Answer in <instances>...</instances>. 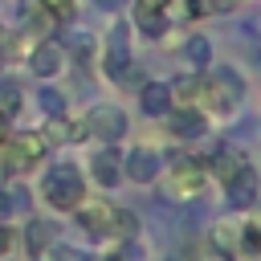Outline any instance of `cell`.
I'll use <instances>...</instances> for the list:
<instances>
[{
    "label": "cell",
    "mask_w": 261,
    "mask_h": 261,
    "mask_svg": "<svg viewBox=\"0 0 261 261\" xmlns=\"http://www.w3.org/2000/svg\"><path fill=\"white\" fill-rule=\"evenodd\" d=\"M86 130H90L94 139H102V143H118V139L126 135V114H122L118 106H94V110L86 114Z\"/></svg>",
    "instance_id": "4"
},
{
    "label": "cell",
    "mask_w": 261,
    "mask_h": 261,
    "mask_svg": "<svg viewBox=\"0 0 261 261\" xmlns=\"http://www.w3.org/2000/svg\"><path fill=\"white\" fill-rule=\"evenodd\" d=\"M241 241H245L249 253H261V224H245L241 228Z\"/></svg>",
    "instance_id": "22"
},
{
    "label": "cell",
    "mask_w": 261,
    "mask_h": 261,
    "mask_svg": "<svg viewBox=\"0 0 261 261\" xmlns=\"http://www.w3.org/2000/svg\"><path fill=\"white\" fill-rule=\"evenodd\" d=\"M49 151V139L45 135H8V143L0 147V159H4V167L8 171H24L29 163H37L41 155Z\"/></svg>",
    "instance_id": "3"
},
{
    "label": "cell",
    "mask_w": 261,
    "mask_h": 261,
    "mask_svg": "<svg viewBox=\"0 0 261 261\" xmlns=\"http://www.w3.org/2000/svg\"><path fill=\"white\" fill-rule=\"evenodd\" d=\"M208 167H212V175H216L220 184H228V179H232V175H241L249 163H245V155H241L237 147H220V151L208 159Z\"/></svg>",
    "instance_id": "10"
},
{
    "label": "cell",
    "mask_w": 261,
    "mask_h": 261,
    "mask_svg": "<svg viewBox=\"0 0 261 261\" xmlns=\"http://www.w3.org/2000/svg\"><path fill=\"white\" fill-rule=\"evenodd\" d=\"M204 184V159H192V155H175L167 163V175H163V188L167 196L175 200H192Z\"/></svg>",
    "instance_id": "2"
},
{
    "label": "cell",
    "mask_w": 261,
    "mask_h": 261,
    "mask_svg": "<svg viewBox=\"0 0 261 261\" xmlns=\"http://www.w3.org/2000/svg\"><path fill=\"white\" fill-rule=\"evenodd\" d=\"M94 179H98L102 188H114V184L122 179V155H118L114 147H106V151L94 155Z\"/></svg>",
    "instance_id": "11"
},
{
    "label": "cell",
    "mask_w": 261,
    "mask_h": 261,
    "mask_svg": "<svg viewBox=\"0 0 261 261\" xmlns=\"http://www.w3.org/2000/svg\"><path fill=\"white\" fill-rule=\"evenodd\" d=\"M61 65H65V49H61V41H41V45H33V53H29V69H33L37 77H53Z\"/></svg>",
    "instance_id": "6"
},
{
    "label": "cell",
    "mask_w": 261,
    "mask_h": 261,
    "mask_svg": "<svg viewBox=\"0 0 261 261\" xmlns=\"http://www.w3.org/2000/svg\"><path fill=\"white\" fill-rule=\"evenodd\" d=\"M106 261H126V253H114V257H106Z\"/></svg>",
    "instance_id": "26"
},
{
    "label": "cell",
    "mask_w": 261,
    "mask_h": 261,
    "mask_svg": "<svg viewBox=\"0 0 261 261\" xmlns=\"http://www.w3.org/2000/svg\"><path fill=\"white\" fill-rule=\"evenodd\" d=\"M73 212H77V220H82L86 232H94V237L110 232V212H114L110 204H77Z\"/></svg>",
    "instance_id": "12"
},
{
    "label": "cell",
    "mask_w": 261,
    "mask_h": 261,
    "mask_svg": "<svg viewBox=\"0 0 261 261\" xmlns=\"http://www.w3.org/2000/svg\"><path fill=\"white\" fill-rule=\"evenodd\" d=\"M37 4L53 16H73V8H77V0H37Z\"/></svg>",
    "instance_id": "21"
},
{
    "label": "cell",
    "mask_w": 261,
    "mask_h": 261,
    "mask_svg": "<svg viewBox=\"0 0 261 261\" xmlns=\"http://www.w3.org/2000/svg\"><path fill=\"white\" fill-rule=\"evenodd\" d=\"M122 175H130L135 184H155L159 175V155L151 147H130V155H122Z\"/></svg>",
    "instance_id": "5"
},
{
    "label": "cell",
    "mask_w": 261,
    "mask_h": 261,
    "mask_svg": "<svg viewBox=\"0 0 261 261\" xmlns=\"http://www.w3.org/2000/svg\"><path fill=\"white\" fill-rule=\"evenodd\" d=\"M41 196H45L49 208H57V212H73V208L82 204V196H86V184H82V175H77L73 163H61V167H53V171L45 175Z\"/></svg>",
    "instance_id": "1"
},
{
    "label": "cell",
    "mask_w": 261,
    "mask_h": 261,
    "mask_svg": "<svg viewBox=\"0 0 261 261\" xmlns=\"http://www.w3.org/2000/svg\"><path fill=\"white\" fill-rule=\"evenodd\" d=\"M8 249H12V228H8L4 220H0V257H4Z\"/></svg>",
    "instance_id": "23"
},
{
    "label": "cell",
    "mask_w": 261,
    "mask_h": 261,
    "mask_svg": "<svg viewBox=\"0 0 261 261\" xmlns=\"http://www.w3.org/2000/svg\"><path fill=\"white\" fill-rule=\"evenodd\" d=\"M8 135H12V118H8V114H0V147L8 143Z\"/></svg>",
    "instance_id": "25"
},
{
    "label": "cell",
    "mask_w": 261,
    "mask_h": 261,
    "mask_svg": "<svg viewBox=\"0 0 261 261\" xmlns=\"http://www.w3.org/2000/svg\"><path fill=\"white\" fill-rule=\"evenodd\" d=\"M139 102H143L147 114H167V110H171V90H167L163 82H147L143 94H139Z\"/></svg>",
    "instance_id": "13"
},
{
    "label": "cell",
    "mask_w": 261,
    "mask_h": 261,
    "mask_svg": "<svg viewBox=\"0 0 261 261\" xmlns=\"http://www.w3.org/2000/svg\"><path fill=\"white\" fill-rule=\"evenodd\" d=\"M167 90H171V98H175L179 106H196V98H200V90H204V77H196V73H184V77H175Z\"/></svg>",
    "instance_id": "14"
},
{
    "label": "cell",
    "mask_w": 261,
    "mask_h": 261,
    "mask_svg": "<svg viewBox=\"0 0 261 261\" xmlns=\"http://www.w3.org/2000/svg\"><path fill=\"white\" fill-rule=\"evenodd\" d=\"M135 24L147 37H159L167 29V0H135Z\"/></svg>",
    "instance_id": "7"
},
{
    "label": "cell",
    "mask_w": 261,
    "mask_h": 261,
    "mask_svg": "<svg viewBox=\"0 0 261 261\" xmlns=\"http://www.w3.org/2000/svg\"><path fill=\"white\" fill-rule=\"evenodd\" d=\"M8 216H12V196L0 192V220H8Z\"/></svg>",
    "instance_id": "24"
},
{
    "label": "cell",
    "mask_w": 261,
    "mask_h": 261,
    "mask_svg": "<svg viewBox=\"0 0 261 261\" xmlns=\"http://www.w3.org/2000/svg\"><path fill=\"white\" fill-rule=\"evenodd\" d=\"M257 57H261V45H257Z\"/></svg>",
    "instance_id": "28"
},
{
    "label": "cell",
    "mask_w": 261,
    "mask_h": 261,
    "mask_svg": "<svg viewBox=\"0 0 261 261\" xmlns=\"http://www.w3.org/2000/svg\"><path fill=\"white\" fill-rule=\"evenodd\" d=\"M0 114H8V118L20 114V90L16 86H0Z\"/></svg>",
    "instance_id": "18"
},
{
    "label": "cell",
    "mask_w": 261,
    "mask_h": 261,
    "mask_svg": "<svg viewBox=\"0 0 261 261\" xmlns=\"http://www.w3.org/2000/svg\"><path fill=\"white\" fill-rule=\"evenodd\" d=\"M37 98H41V106H45V114H49V118H61V114H65V98H61L53 86H45Z\"/></svg>",
    "instance_id": "17"
},
{
    "label": "cell",
    "mask_w": 261,
    "mask_h": 261,
    "mask_svg": "<svg viewBox=\"0 0 261 261\" xmlns=\"http://www.w3.org/2000/svg\"><path fill=\"white\" fill-rule=\"evenodd\" d=\"M257 188H261V184H257V171H253V167H245L241 175H232V179L224 184V192H228V204H232V208H249V204L257 200Z\"/></svg>",
    "instance_id": "9"
},
{
    "label": "cell",
    "mask_w": 261,
    "mask_h": 261,
    "mask_svg": "<svg viewBox=\"0 0 261 261\" xmlns=\"http://www.w3.org/2000/svg\"><path fill=\"white\" fill-rule=\"evenodd\" d=\"M208 57H212V45H208L204 37H192V41H188V61H192V65H208Z\"/></svg>",
    "instance_id": "19"
},
{
    "label": "cell",
    "mask_w": 261,
    "mask_h": 261,
    "mask_svg": "<svg viewBox=\"0 0 261 261\" xmlns=\"http://www.w3.org/2000/svg\"><path fill=\"white\" fill-rule=\"evenodd\" d=\"M98 4H106V8H114V4H122V0H98Z\"/></svg>",
    "instance_id": "27"
},
{
    "label": "cell",
    "mask_w": 261,
    "mask_h": 261,
    "mask_svg": "<svg viewBox=\"0 0 261 261\" xmlns=\"http://www.w3.org/2000/svg\"><path fill=\"white\" fill-rule=\"evenodd\" d=\"M24 241H29V253H45V249L53 245V228H49L45 220H29Z\"/></svg>",
    "instance_id": "15"
},
{
    "label": "cell",
    "mask_w": 261,
    "mask_h": 261,
    "mask_svg": "<svg viewBox=\"0 0 261 261\" xmlns=\"http://www.w3.org/2000/svg\"><path fill=\"white\" fill-rule=\"evenodd\" d=\"M49 257L53 261H90L82 249H73V245H49Z\"/></svg>",
    "instance_id": "20"
},
{
    "label": "cell",
    "mask_w": 261,
    "mask_h": 261,
    "mask_svg": "<svg viewBox=\"0 0 261 261\" xmlns=\"http://www.w3.org/2000/svg\"><path fill=\"white\" fill-rule=\"evenodd\" d=\"M167 122H171V130H175L179 139H200V135L208 130V122H204V114H200L196 106H179V110H167Z\"/></svg>",
    "instance_id": "8"
},
{
    "label": "cell",
    "mask_w": 261,
    "mask_h": 261,
    "mask_svg": "<svg viewBox=\"0 0 261 261\" xmlns=\"http://www.w3.org/2000/svg\"><path fill=\"white\" fill-rule=\"evenodd\" d=\"M110 232H118V237H135V232H139V216L126 212V208H114V212H110Z\"/></svg>",
    "instance_id": "16"
}]
</instances>
